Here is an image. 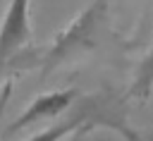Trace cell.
Returning <instances> with one entry per match:
<instances>
[{
    "instance_id": "cell-1",
    "label": "cell",
    "mask_w": 153,
    "mask_h": 141,
    "mask_svg": "<svg viewBox=\"0 0 153 141\" xmlns=\"http://www.w3.org/2000/svg\"><path fill=\"white\" fill-rule=\"evenodd\" d=\"M110 31V0H93L84 12H79L69 26H65L50 48L41 57V79L53 74L60 65L93 53Z\"/></svg>"
},
{
    "instance_id": "cell-2",
    "label": "cell",
    "mask_w": 153,
    "mask_h": 141,
    "mask_svg": "<svg viewBox=\"0 0 153 141\" xmlns=\"http://www.w3.org/2000/svg\"><path fill=\"white\" fill-rule=\"evenodd\" d=\"M31 41V0H10L0 22V57L7 62Z\"/></svg>"
},
{
    "instance_id": "cell-3",
    "label": "cell",
    "mask_w": 153,
    "mask_h": 141,
    "mask_svg": "<svg viewBox=\"0 0 153 141\" xmlns=\"http://www.w3.org/2000/svg\"><path fill=\"white\" fill-rule=\"evenodd\" d=\"M76 100V91L74 88H67V91H50V93H43L38 98H33L19 115L17 119L10 124V134H17L36 122H43V119H55L57 115H62L72 103Z\"/></svg>"
},
{
    "instance_id": "cell-4",
    "label": "cell",
    "mask_w": 153,
    "mask_h": 141,
    "mask_svg": "<svg viewBox=\"0 0 153 141\" xmlns=\"http://www.w3.org/2000/svg\"><path fill=\"white\" fill-rule=\"evenodd\" d=\"M84 124H91L86 108H84L79 115H72V117L65 119V122H57V124H53V127H48V129H41L38 134L29 136L26 141H62V139H67L74 129H79V127H84Z\"/></svg>"
},
{
    "instance_id": "cell-5",
    "label": "cell",
    "mask_w": 153,
    "mask_h": 141,
    "mask_svg": "<svg viewBox=\"0 0 153 141\" xmlns=\"http://www.w3.org/2000/svg\"><path fill=\"white\" fill-rule=\"evenodd\" d=\"M151 88H153V48H151V53L143 57V62L139 67V74H136L134 86H131V93L139 96V98H148Z\"/></svg>"
},
{
    "instance_id": "cell-6",
    "label": "cell",
    "mask_w": 153,
    "mask_h": 141,
    "mask_svg": "<svg viewBox=\"0 0 153 141\" xmlns=\"http://www.w3.org/2000/svg\"><path fill=\"white\" fill-rule=\"evenodd\" d=\"M10 98H12V81H5L2 88H0V119H2V115H5V108H7Z\"/></svg>"
}]
</instances>
